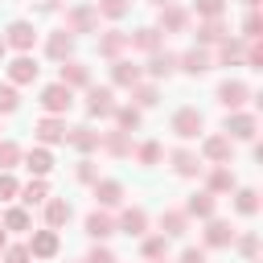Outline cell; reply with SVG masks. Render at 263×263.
<instances>
[{
    "label": "cell",
    "mask_w": 263,
    "mask_h": 263,
    "mask_svg": "<svg viewBox=\"0 0 263 263\" xmlns=\"http://www.w3.org/2000/svg\"><path fill=\"white\" fill-rule=\"evenodd\" d=\"M168 127H173V136H177V140H197V136H201V127H205V115H201L197 107H177Z\"/></svg>",
    "instance_id": "1"
},
{
    "label": "cell",
    "mask_w": 263,
    "mask_h": 263,
    "mask_svg": "<svg viewBox=\"0 0 263 263\" xmlns=\"http://www.w3.org/2000/svg\"><path fill=\"white\" fill-rule=\"evenodd\" d=\"M41 111L45 115H66L70 111V103H74V90L70 86H62V82H49V86H41Z\"/></svg>",
    "instance_id": "2"
},
{
    "label": "cell",
    "mask_w": 263,
    "mask_h": 263,
    "mask_svg": "<svg viewBox=\"0 0 263 263\" xmlns=\"http://www.w3.org/2000/svg\"><path fill=\"white\" fill-rule=\"evenodd\" d=\"M115 107L119 103H115V90L111 86H86V115L90 119H111Z\"/></svg>",
    "instance_id": "3"
},
{
    "label": "cell",
    "mask_w": 263,
    "mask_h": 263,
    "mask_svg": "<svg viewBox=\"0 0 263 263\" xmlns=\"http://www.w3.org/2000/svg\"><path fill=\"white\" fill-rule=\"evenodd\" d=\"M99 29V12H95V4H70V12H66V33H95Z\"/></svg>",
    "instance_id": "4"
},
{
    "label": "cell",
    "mask_w": 263,
    "mask_h": 263,
    "mask_svg": "<svg viewBox=\"0 0 263 263\" xmlns=\"http://www.w3.org/2000/svg\"><path fill=\"white\" fill-rule=\"evenodd\" d=\"M66 132H70V127H66L62 115H41V119L33 123V136H37V144H45V148H49V144H66Z\"/></svg>",
    "instance_id": "5"
},
{
    "label": "cell",
    "mask_w": 263,
    "mask_h": 263,
    "mask_svg": "<svg viewBox=\"0 0 263 263\" xmlns=\"http://www.w3.org/2000/svg\"><path fill=\"white\" fill-rule=\"evenodd\" d=\"M4 45L16 49V53H29V49L37 45V29H33L29 21H12V25L4 29Z\"/></svg>",
    "instance_id": "6"
},
{
    "label": "cell",
    "mask_w": 263,
    "mask_h": 263,
    "mask_svg": "<svg viewBox=\"0 0 263 263\" xmlns=\"http://www.w3.org/2000/svg\"><path fill=\"white\" fill-rule=\"evenodd\" d=\"M58 82H62V86H70V90L90 86V66H82L78 58H66V62H58Z\"/></svg>",
    "instance_id": "7"
},
{
    "label": "cell",
    "mask_w": 263,
    "mask_h": 263,
    "mask_svg": "<svg viewBox=\"0 0 263 263\" xmlns=\"http://www.w3.org/2000/svg\"><path fill=\"white\" fill-rule=\"evenodd\" d=\"M230 152H234V140H230L226 132H218V136H205V140H201V156H205L210 164H230Z\"/></svg>",
    "instance_id": "8"
},
{
    "label": "cell",
    "mask_w": 263,
    "mask_h": 263,
    "mask_svg": "<svg viewBox=\"0 0 263 263\" xmlns=\"http://www.w3.org/2000/svg\"><path fill=\"white\" fill-rule=\"evenodd\" d=\"M205 251H222V247H230L234 242V226L226 222V218H205Z\"/></svg>",
    "instance_id": "9"
},
{
    "label": "cell",
    "mask_w": 263,
    "mask_h": 263,
    "mask_svg": "<svg viewBox=\"0 0 263 263\" xmlns=\"http://www.w3.org/2000/svg\"><path fill=\"white\" fill-rule=\"evenodd\" d=\"M214 66V58H210V49L205 45H193V49H185V53H177V70H185V74H205Z\"/></svg>",
    "instance_id": "10"
},
{
    "label": "cell",
    "mask_w": 263,
    "mask_h": 263,
    "mask_svg": "<svg viewBox=\"0 0 263 263\" xmlns=\"http://www.w3.org/2000/svg\"><path fill=\"white\" fill-rule=\"evenodd\" d=\"M37 74H41V66H37L29 53H16V58L8 62V82H12V86H29V82H37Z\"/></svg>",
    "instance_id": "11"
},
{
    "label": "cell",
    "mask_w": 263,
    "mask_h": 263,
    "mask_svg": "<svg viewBox=\"0 0 263 263\" xmlns=\"http://www.w3.org/2000/svg\"><path fill=\"white\" fill-rule=\"evenodd\" d=\"M148 230V214L140 210V205H127L119 218H115V234H127V238H140Z\"/></svg>",
    "instance_id": "12"
},
{
    "label": "cell",
    "mask_w": 263,
    "mask_h": 263,
    "mask_svg": "<svg viewBox=\"0 0 263 263\" xmlns=\"http://www.w3.org/2000/svg\"><path fill=\"white\" fill-rule=\"evenodd\" d=\"M247 99H251V86H247V82H238V78H226V82L218 86V103H222L226 111H238Z\"/></svg>",
    "instance_id": "13"
},
{
    "label": "cell",
    "mask_w": 263,
    "mask_h": 263,
    "mask_svg": "<svg viewBox=\"0 0 263 263\" xmlns=\"http://www.w3.org/2000/svg\"><path fill=\"white\" fill-rule=\"evenodd\" d=\"M230 140H255V132H259V123H255V115H247V111H230L226 115V127H222Z\"/></svg>",
    "instance_id": "14"
},
{
    "label": "cell",
    "mask_w": 263,
    "mask_h": 263,
    "mask_svg": "<svg viewBox=\"0 0 263 263\" xmlns=\"http://www.w3.org/2000/svg\"><path fill=\"white\" fill-rule=\"evenodd\" d=\"M148 78H168V74H177V53H168V49H156V53H148V62L140 66Z\"/></svg>",
    "instance_id": "15"
},
{
    "label": "cell",
    "mask_w": 263,
    "mask_h": 263,
    "mask_svg": "<svg viewBox=\"0 0 263 263\" xmlns=\"http://www.w3.org/2000/svg\"><path fill=\"white\" fill-rule=\"evenodd\" d=\"M140 78H144V70H140L136 62H127V58H111V82H115V86L132 90Z\"/></svg>",
    "instance_id": "16"
},
{
    "label": "cell",
    "mask_w": 263,
    "mask_h": 263,
    "mask_svg": "<svg viewBox=\"0 0 263 263\" xmlns=\"http://www.w3.org/2000/svg\"><path fill=\"white\" fill-rule=\"evenodd\" d=\"M205 189L218 197V193H234L238 189V181H234V168L230 164H214L210 173H205Z\"/></svg>",
    "instance_id": "17"
},
{
    "label": "cell",
    "mask_w": 263,
    "mask_h": 263,
    "mask_svg": "<svg viewBox=\"0 0 263 263\" xmlns=\"http://www.w3.org/2000/svg\"><path fill=\"white\" fill-rule=\"evenodd\" d=\"M41 205H45V226H49V230H62V226L74 218V205H70L66 197H45Z\"/></svg>",
    "instance_id": "18"
},
{
    "label": "cell",
    "mask_w": 263,
    "mask_h": 263,
    "mask_svg": "<svg viewBox=\"0 0 263 263\" xmlns=\"http://www.w3.org/2000/svg\"><path fill=\"white\" fill-rule=\"evenodd\" d=\"M25 247H29L33 259H53V255H58V230H49V226H45V230H33V238H29Z\"/></svg>",
    "instance_id": "19"
},
{
    "label": "cell",
    "mask_w": 263,
    "mask_h": 263,
    "mask_svg": "<svg viewBox=\"0 0 263 263\" xmlns=\"http://www.w3.org/2000/svg\"><path fill=\"white\" fill-rule=\"evenodd\" d=\"M160 33H185L189 29V12L181 4H160Z\"/></svg>",
    "instance_id": "20"
},
{
    "label": "cell",
    "mask_w": 263,
    "mask_h": 263,
    "mask_svg": "<svg viewBox=\"0 0 263 263\" xmlns=\"http://www.w3.org/2000/svg\"><path fill=\"white\" fill-rule=\"evenodd\" d=\"M160 29H152V25H144V29H136V33H127V49H140V53H156L160 49Z\"/></svg>",
    "instance_id": "21"
},
{
    "label": "cell",
    "mask_w": 263,
    "mask_h": 263,
    "mask_svg": "<svg viewBox=\"0 0 263 263\" xmlns=\"http://www.w3.org/2000/svg\"><path fill=\"white\" fill-rule=\"evenodd\" d=\"M99 140H103V132H95V127H86V123L66 132V144H70V148H78L82 156H86V152H95V148H99Z\"/></svg>",
    "instance_id": "22"
},
{
    "label": "cell",
    "mask_w": 263,
    "mask_h": 263,
    "mask_svg": "<svg viewBox=\"0 0 263 263\" xmlns=\"http://www.w3.org/2000/svg\"><path fill=\"white\" fill-rule=\"evenodd\" d=\"M21 160H25V168H29L33 177H45V173L53 168V152H49L45 144H37V148H29V152H21Z\"/></svg>",
    "instance_id": "23"
},
{
    "label": "cell",
    "mask_w": 263,
    "mask_h": 263,
    "mask_svg": "<svg viewBox=\"0 0 263 263\" xmlns=\"http://www.w3.org/2000/svg\"><path fill=\"white\" fill-rule=\"evenodd\" d=\"M95 201H99V210H115V205H123V185L119 181H95Z\"/></svg>",
    "instance_id": "24"
},
{
    "label": "cell",
    "mask_w": 263,
    "mask_h": 263,
    "mask_svg": "<svg viewBox=\"0 0 263 263\" xmlns=\"http://www.w3.org/2000/svg\"><path fill=\"white\" fill-rule=\"evenodd\" d=\"M86 234H90L95 242H107V238L115 234V218H111L107 210H95V214H86Z\"/></svg>",
    "instance_id": "25"
},
{
    "label": "cell",
    "mask_w": 263,
    "mask_h": 263,
    "mask_svg": "<svg viewBox=\"0 0 263 263\" xmlns=\"http://www.w3.org/2000/svg\"><path fill=\"white\" fill-rule=\"evenodd\" d=\"M45 53H49L53 62H66V58H74V33H66V29L49 33V41H45Z\"/></svg>",
    "instance_id": "26"
},
{
    "label": "cell",
    "mask_w": 263,
    "mask_h": 263,
    "mask_svg": "<svg viewBox=\"0 0 263 263\" xmlns=\"http://www.w3.org/2000/svg\"><path fill=\"white\" fill-rule=\"evenodd\" d=\"M242 49H247V37H222L218 41V66H238L242 62Z\"/></svg>",
    "instance_id": "27"
},
{
    "label": "cell",
    "mask_w": 263,
    "mask_h": 263,
    "mask_svg": "<svg viewBox=\"0 0 263 263\" xmlns=\"http://www.w3.org/2000/svg\"><path fill=\"white\" fill-rule=\"evenodd\" d=\"M214 210H218V197H214L210 189L189 193V201H185V214H189V218H214Z\"/></svg>",
    "instance_id": "28"
},
{
    "label": "cell",
    "mask_w": 263,
    "mask_h": 263,
    "mask_svg": "<svg viewBox=\"0 0 263 263\" xmlns=\"http://www.w3.org/2000/svg\"><path fill=\"white\" fill-rule=\"evenodd\" d=\"M99 148L103 152H111V156H132V132H103V140H99Z\"/></svg>",
    "instance_id": "29"
},
{
    "label": "cell",
    "mask_w": 263,
    "mask_h": 263,
    "mask_svg": "<svg viewBox=\"0 0 263 263\" xmlns=\"http://www.w3.org/2000/svg\"><path fill=\"white\" fill-rule=\"evenodd\" d=\"M168 164H173L177 177H197V173H201V160H197V152H189V148H177V152L168 156Z\"/></svg>",
    "instance_id": "30"
},
{
    "label": "cell",
    "mask_w": 263,
    "mask_h": 263,
    "mask_svg": "<svg viewBox=\"0 0 263 263\" xmlns=\"http://www.w3.org/2000/svg\"><path fill=\"white\" fill-rule=\"evenodd\" d=\"M185 230H189V214L185 210H164L160 214V234L164 238H181Z\"/></svg>",
    "instance_id": "31"
},
{
    "label": "cell",
    "mask_w": 263,
    "mask_h": 263,
    "mask_svg": "<svg viewBox=\"0 0 263 263\" xmlns=\"http://www.w3.org/2000/svg\"><path fill=\"white\" fill-rule=\"evenodd\" d=\"M222 37H226V21H222V16L197 21V45H218Z\"/></svg>",
    "instance_id": "32"
},
{
    "label": "cell",
    "mask_w": 263,
    "mask_h": 263,
    "mask_svg": "<svg viewBox=\"0 0 263 263\" xmlns=\"http://www.w3.org/2000/svg\"><path fill=\"white\" fill-rule=\"evenodd\" d=\"M127 49V33H119V29H107L103 37H99V58H119Z\"/></svg>",
    "instance_id": "33"
},
{
    "label": "cell",
    "mask_w": 263,
    "mask_h": 263,
    "mask_svg": "<svg viewBox=\"0 0 263 263\" xmlns=\"http://www.w3.org/2000/svg\"><path fill=\"white\" fill-rule=\"evenodd\" d=\"M156 103H160V90H156L152 82H136V86H132V107L148 111V107H156Z\"/></svg>",
    "instance_id": "34"
},
{
    "label": "cell",
    "mask_w": 263,
    "mask_h": 263,
    "mask_svg": "<svg viewBox=\"0 0 263 263\" xmlns=\"http://www.w3.org/2000/svg\"><path fill=\"white\" fill-rule=\"evenodd\" d=\"M25 205H41L45 197H49V185H45V177H33L29 185H21V193H16Z\"/></svg>",
    "instance_id": "35"
},
{
    "label": "cell",
    "mask_w": 263,
    "mask_h": 263,
    "mask_svg": "<svg viewBox=\"0 0 263 263\" xmlns=\"http://www.w3.org/2000/svg\"><path fill=\"white\" fill-rule=\"evenodd\" d=\"M111 119H115L119 132H136V127H140V107H132V103H127V107H115Z\"/></svg>",
    "instance_id": "36"
},
{
    "label": "cell",
    "mask_w": 263,
    "mask_h": 263,
    "mask_svg": "<svg viewBox=\"0 0 263 263\" xmlns=\"http://www.w3.org/2000/svg\"><path fill=\"white\" fill-rule=\"evenodd\" d=\"M95 12H99V16H107V21H123V16L132 12V0H99V4H95Z\"/></svg>",
    "instance_id": "37"
},
{
    "label": "cell",
    "mask_w": 263,
    "mask_h": 263,
    "mask_svg": "<svg viewBox=\"0 0 263 263\" xmlns=\"http://www.w3.org/2000/svg\"><path fill=\"white\" fill-rule=\"evenodd\" d=\"M160 156H164V148H160L156 140H144V144H136V160H140L144 168H152V164H160Z\"/></svg>",
    "instance_id": "38"
},
{
    "label": "cell",
    "mask_w": 263,
    "mask_h": 263,
    "mask_svg": "<svg viewBox=\"0 0 263 263\" xmlns=\"http://www.w3.org/2000/svg\"><path fill=\"white\" fill-rule=\"evenodd\" d=\"M234 210L247 214V218L259 214V193H255V189H234Z\"/></svg>",
    "instance_id": "39"
},
{
    "label": "cell",
    "mask_w": 263,
    "mask_h": 263,
    "mask_svg": "<svg viewBox=\"0 0 263 263\" xmlns=\"http://www.w3.org/2000/svg\"><path fill=\"white\" fill-rule=\"evenodd\" d=\"M140 251H144V259H164V255H168V238H164V234H148V238L140 242Z\"/></svg>",
    "instance_id": "40"
},
{
    "label": "cell",
    "mask_w": 263,
    "mask_h": 263,
    "mask_svg": "<svg viewBox=\"0 0 263 263\" xmlns=\"http://www.w3.org/2000/svg\"><path fill=\"white\" fill-rule=\"evenodd\" d=\"M4 230H33V218H29V210H4Z\"/></svg>",
    "instance_id": "41"
},
{
    "label": "cell",
    "mask_w": 263,
    "mask_h": 263,
    "mask_svg": "<svg viewBox=\"0 0 263 263\" xmlns=\"http://www.w3.org/2000/svg\"><path fill=\"white\" fill-rule=\"evenodd\" d=\"M21 164V148L12 140H0V173H12Z\"/></svg>",
    "instance_id": "42"
},
{
    "label": "cell",
    "mask_w": 263,
    "mask_h": 263,
    "mask_svg": "<svg viewBox=\"0 0 263 263\" xmlns=\"http://www.w3.org/2000/svg\"><path fill=\"white\" fill-rule=\"evenodd\" d=\"M193 12H197V21L222 16V12H226V0H193Z\"/></svg>",
    "instance_id": "43"
},
{
    "label": "cell",
    "mask_w": 263,
    "mask_h": 263,
    "mask_svg": "<svg viewBox=\"0 0 263 263\" xmlns=\"http://www.w3.org/2000/svg\"><path fill=\"white\" fill-rule=\"evenodd\" d=\"M21 107V95H16V86L12 82H0V115H12Z\"/></svg>",
    "instance_id": "44"
},
{
    "label": "cell",
    "mask_w": 263,
    "mask_h": 263,
    "mask_svg": "<svg viewBox=\"0 0 263 263\" xmlns=\"http://www.w3.org/2000/svg\"><path fill=\"white\" fill-rule=\"evenodd\" d=\"M0 259H4V263H33V255H29V247H25V242L4 247V251H0Z\"/></svg>",
    "instance_id": "45"
},
{
    "label": "cell",
    "mask_w": 263,
    "mask_h": 263,
    "mask_svg": "<svg viewBox=\"0 0 263 263\" xmlns=\"http://www.w3.org/2000/svg\"><path fill=\"white\" fill-rule=\"evenodd\" d=\"M234 242H238V255H242V259H255V255H259V234H255V230H247V234L234 238Z\"/></svg>",
    "instance_id": "46"
},
{
    "label": "cell",
    "mask_w": 263,
    "mask_h": 263,
    "mask_svg": "<svg viewBox=\"0 0 263 263\" xmlns=\"http://www.w3.org/2000/svg\"><path fill=\"white\" fill-rule=\"evenodd\" d=\"M242 58H247V70H263V45L259 41H247Z\"/></svg>",
    "instance_id": "47"
},
{
    "label": "cell",
    "mask_w": 263,
    "mask_h": 263,
    "mask_svg": "<svg viewBox=\"0 0 263 263\" xmlns=\"http://www.w3.org/2000/svg\"><path fill=\"white\" fill-rule=\"evenodd\" d=\"M259 29H263V21H259V12L251 8L247 21H242V37H247V41H259Z\"/></svg>",
    "instance_id": "48"
},
{
    "label": "cell",
    "mask_w": 263,
    "mask_h": 263,
    "mask_svg": "<svg viewBox=\"0 0 263 263\" xmlns=\"http://www.w3.org/2000/svg\"><path fill=\"white\" fill-rule=\"evenodd\" d=\"M21 193V185H16V177L12 173H0V201H12Z\"/></svg>",
    "instance_id": "49"
},
{
    "label": "cell",
    "mask_w": 263,
    "mask_h": 263,
    "mask_svg": "<svg viewBox=\"0 0 263 263\" xmlns=\"http://www.w3.org/2000/svg\"><path fill=\"white\" fill-rule=\"evenodd\" d=\"M74 177H78L82 185H95V181H99V173H95V164H90V160H78V168H74Z\"/></svg>",
    "instance_id": "50"
},
{
    "label": "cell",
    "mask_w": 263,
    "mask_h": 263,
    "mask_svg": "<svg viewBox=\"0 0 263 263\" xmlns=\"http://www.w3.org/2000/svg\"><path fill=\"white\" fill-rule=\"evenodd\" d=\"M82 263H115V255H111L107 247H99V242H95V247H90V255H86Z\"/></svg>",
    "instance_id": "51"
},
{
    "label": "cell",
    "mask_w": 263,
    "mask_h": 263,
    "mask_svg": "<svg viewBox=\"0 0 263 263\" xmlns=\"http://www.w3.org/2000/svg\"><path fill=\"white\" fill-rule=\"evenodd\" d=\"M181 263H205V247H185L181 251Z\"/></svg>",
    "instance_id": "52"
},
{
    "label": "cell",
    "mask_w": 263,
    "mask_h": 263,
    "mask_svg": "<svg viewBox=\"0 0 263 263\" xmlns=\"http://www.w3.org/2000/svg\"><path fill=\"white\" fill-rule=\"evenodd\" d=\"M58 4H62V0H41L37 8H41V12H58Z\"/></svg>",
    "instance_id": "53"
},
{
    "label": "cell",
    "mask_w": 263,
    "mask_h": 263,
    "mask_svg": "<svg viewBox=\"0 0 263 263\" xmlns=\"http://www.w3.org/2000/svg\"><path fill=\"white\" fill-rule=\"evenodd\" d=\"M4 247H8V230L0 226V251H4Z\"/></svg>",
    "instance_id": "54"
},
{
    "label": "cell",
    "mask_w": 263,
    "mask_h": 263,
    "mask_svg": "<svg viewBox=\"0 0 263 263\" xmlns=\"http://www.w3.org/2000/svg\"><path fill=\"white\" fill-rule=\"evenodd\" d=\"M4 53H8V45H4V33H0V58H4Z\"/></svg>",
    "instance_id": "55"
},
{
    "label": "cell",
    "mask_w": 263,
    "mask_h": 263,
    "mask_svg": "<svg viewBox=\"0 0 263 263\" xmlns=\"http://www.w3.org/2000/svg\"><path fill=\"white\" fill-rule=\"evenodd\" d=\"M148 4H156V8H160V4H173V0H148Z\"/></svg>",
    "instance_id": "56"
},
{
    "label": "cell",
    "mask_w": 263,
    "mask_h": 263,
    "mask_svg": "<svg viewBox=\"0 0 263 263\" xmlns=\"http://www.w3.org/2000/svg\"><path fill=\"white\" fill-rule=\"evenodd\" d=\"M255 4H259V0H247V8H255Z\"/></svg>",
    "instance_id": "57"
}]
</instances>
